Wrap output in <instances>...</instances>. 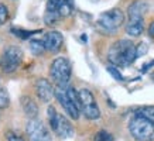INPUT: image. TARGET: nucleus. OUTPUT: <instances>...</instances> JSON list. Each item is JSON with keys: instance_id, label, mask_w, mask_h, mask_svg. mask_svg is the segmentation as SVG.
<instances>
[{"instance_id": "obj_18", "label": "nucleus", "mask_w": 154, "mask_h": 141, "mask_svg": "<svg viewBox=\"0 0 154 141\" xmlns=\"http://www.w3.org/2000/svg\"><path fill=\"white\" fill-rule=\"evenodd\" d=\"M10 103V98H9V93L5 88H0V110H3L9 106Z\"/></svg>"}, {"instance_id": "obj_16", "label": "nucleus", "mask_w": 154, "mask_h": 141, "mask_svg": "<svg viewBox=\"0 0 154 141\" xmlns=\"http://www.w3.org/2000/svg\"><path fill=\"white\" fill-rule=\"evenodd\" d=\"M134 114L146 118V120H149L150 123L154 124V106H143V107L137 109Z\"/></svg>"}, {"instance_id": "obj_21", "label": "nucleus", "mask_w": 154, "mask_h": 141, "mask_svg": "<svg viewBox=\"0 0 154 141\" xmlns=\"http://www.w3.org/2000/svg\"><path fill=\"white\" fill-rule=\"evenodd\" d=\"M107 72H109V74H110V75H112L115 79H117V80H125V78L122 76V74L116 69V68H115V66L109 65V66H107Z\"/></svg>"}, {"instance_id": "obj_23", "label": "nucleus", "mask_w": 154, "mask_h": 141, "mask_svg": "<svg viewBox=\"0 0 154 141\" xmlns=\"http://www.w3.org/2000/svg\"><path fill=\"white\" fill-rule=\"evenodd\" d=\"M16 35H20L21 38H27L30 35H33L34 33H37V31H23V30H11Z\"/></svg>"}, {"instance_id": "obj_25", "label": "nucleus", "mask_w": 154, "mask_h": 141, "mask_svg": "<svg viewBox=\"0 0 154 141\" xmlns=\"http://www.w3.org/2000/svg\"><path fill=\"white\" fill-rule=\"evenodd\" d=\"M149 35H150L151 38H154V21L149 26Z\"/></svg>"}, {"instance_id": "obj_12", "label": "nucleus", "mask_w": 154, "mask_h": 141, "mask_svg": "<svg viewBox=\"0 0 154 141\" xmlns=\"http://www.w3.org/2000/svg\"><path fill=\"white\" fill-rule=\"evenodd\" d=\"M62 42H64L62 34L58 33V31H48V33L44 35V40H42L44 48L50 52L60 51L61 47H62Z\"/></svg>"}, {"instance_id": "obj_7", "label": "nucleus", "mask_w": 154, "mask_h": 141, "mask_svg": "<svg viewBox=\"0 0 154 141\" xmlns=\"http://www.w3.org/2000/svg\"><path fill=\"white\" fill-rule=\"evenodd\" d=\"M71 64L64 56L55 58L50 68V76L57 85H68L71 79Z\"/></svg>"}, {"instance_id": "obj_19", "label": "nucleus", "mask_w": 154, "mask_h": 141, "mask_svg": "<svg viewBox=\"0 0 154 141\" xmlns=\"http://www.w3.org/2000/svg\"><path fill=\"white\" fill-rule=\"evenodd\" d=\"M115 138H113V136L110 134L109 131H106V130H100V131L96 133V136H95L94 141H113Z\"/></svg>"}, {"instance_id": "obj_3", "label": "nucleus", "mask_w": 154, "mask_h": 141, "mask_svg": "<svg viewBox=\"0 0 154 141\" xmlns=\"http://www.w3.org/2000/svg\"><path fill=\"white\" fill-rule=\"evenodd\" d=\"M72 10H74L72 0H48L45 14H44V21L48 26L55 24L61 17L69 16Z\"/></svg>"}, {"instance_id": "obj_17", "label": "nucleus", "mask_w": 154, "mask_h": 141, "mask_svg": "<svg viewBox=\"0 0 154 141\" xmlns=\"http://www.w3.org/2000/svg\"><path fill=\"white\" fill-rule=\"evenodd\" d=\"M30 48H31V52H33L34 55H41L42 52L45 51L41 40H31L30 41Z\"/></svg>"}, {"instance_id": "obj_1", "label": "nucleus", "mask_w": 154, "mask_h": 141, "mask_svg": "<svg viewBox=\"0 0 154 141\" xmlns=\"http://www.w3.org/2000/svg\"><path fill=\"white\" fill-rule=\"evenodd\" d=\"M136 58V45L129 40L116 41L107 54V59L115 68H126L134 62Z\"/></svg>"}, {"instance_id": "obj_4", "label": "nucleus", "mask_w": 154, "mask_h": 141, "mask_svg": "<svg viewBox=\"0 0 154 141\" xmlns=\"http://www.w3.org/2000/svg\"><path fill=\"white\" fill-rule=\"evenodd\" d=\"M129 131L136 141H154V124L137 114L129 122Z\"/></svg>"}, {"instance_id": "obj_20", "label": "nucleus", "mask_w": 154, "mask_h": 141, "mask_svg": "<svg viewBox=\"0 0 154 141\" xmlns=\"http://www.w3.org/2000/svg\"><path fill=\"white\" fill-rule=\"evenodd\" d=\"M9 20V10L5 4H0V26H3Z\"/></svg>"}, {"instance_id": "obj_5", "label": "nucleus", "mask_w": 154, "mask_h": 141, "mask_svg": "<svg viewBox=\"0 0 154 141\" xmlns=\"http://www.w3.org/2000/svg\"><path fill=\"white\" fill-rule=\"evenodd\" d=\"M48 122H50L52 131L60 138H71L74 136V127L71 122L65 116L57 112L55 107H52V106L48 107Z\"/></svg>"}, {"instance_id": "obj_6", "label": "nucleus", "mask_w": 154, "mask_h": 141, "mask_svg": "<svg viewBox=\"0 0 154 141\" xmlns=\"http://www.w3.org/2000/svg\"><path fill=\"white\" fill-rule=\"evenodd\" d=\"M23 58L24 54L21 48L16 47V45H10V47L5 48V51L0 56V68L6 74H11L21 65Z\"/></svg>"}, {"instance_id": "obj_2", "label": "nucleus", "mask_w": 154, "mask_h": 141, "mask_svg": "<svg viewBox=\"0 0 154 141\" xmlns=\"http://www.w3.org/2000/svg\"><path fill=\"white\" fill-rule=\"evenodd\" d=\"M54 96L71 118H74V120L79 118L81 109L78 92L71 85H57V88L54 89Z\"/></svg>"}, {"instance_id": "obj_14", "label": "nucleus", "mask_w": 154, "mask_h": 141, "mask_svg": "<svg viewBox=\"0 0 154 141\" xmlns=\"http://www.w3.org/2000/svg\"><path fill=\"white\" fill-rule=\"evenodd\" d=\"M21 106H23L24 113L27 114L28 117L34 118L38 114V106L31 98H28V96H23V98H21Z\"/></svg>"}, {"instance_id": "obj_15", "label": "nucleus", "mask_w": 154, "mask_h": 141, "mask_svg": "<svg viewBox=\"0 0 154 141\" xmlns=\"http://www.w3.org/2000/svg\"><path fill=\"white\" fill-rule=\"evenodd\" d=\"M146 7L147 6L144 4V2H140V0L131 3L129 7V17H144V13L147 10Z\"/></svg>"}, {"instance_id": "obj_10", "label": "nucleus", "mask_w": 154, "mask_h": 141, "mask_svg": "<svg viewBox=\"0 0 154 141\" xmlns=\"http://www.w3.org/2000/svg\"><path fill=\"white\" fill-rule=\"evenodd\" d=\"M26 131H27V137L30 141H52L51 134L47 130V127L37 118H31L28 122Z\"/></svg>"}, {"instance_id": "obj_13", "label": "nucleus", "mask_w": 154, "mask_h": 141, "mask_svg": "<svg viewBox=\"0 0 154 141\" xmlns=\"http://www.w3.org/2000/svg\"><path fill=\"white\" fill-rule=\"evenodd\" d=\"M144 30V19L143 17H129L126 26V33L131 37H139Z\"/></svg>"}, {"instance_id": "obj_8", "label": "nucleus", "mask_w": 154, "mask_h": 141, "mask_svg": "<svg viewBox=\"0 0 154 141\" xmlns=\"http://www.w3.org/2000/svg\"><path fill=\"white\" fill-rule=\"evenodd\" d=\"M78 99H79V109L85 114V117L89 120H96L100 117V110L95 100L94 93L89 89H81L78 92Z\"/></svg>"}, {"instance_id": "obj_9", "label": "nucleus", "mask_w": 154, "mask_h": 141, "mask_svg": "<svg viewBox=\"0 0 154 141\" xmlns=\"http://www.w3.org/2000/svg\"><path fill=\"white\" fill-rule=\"evenodd\" d=\"M123 23H125V14L120 9H112L109 11H105L99 17V26L109 33L116 31Z\"/></svg>"}, {"instance_id": "obj_22", "label": "nucleus", "mask_w": 154, "mask_h": 141, "mask_svg": "<svg viewBox=\"0 0 154 141\" xmlns=\"http://www.w3.org/2000/svg\"><path fill=\"white\" fill-rule=\"evenodd\" d=\"M6 138H7V141H24L23 137L20 136V134H17V133H14V131H7Z\"/></svg>"}, {"instance_id": "obj_11", "label": "nucleus", "mask_w": 154, "mask_h": 141, "mask_svg": "<svg viewBox=\"0 0 154 141\" xmlns=\"http://www.w3.org/2000/svg\"><path fill=\"white\" fill-rule=\"evenodd\" d=\"M35 93H37L38 99L44 102V103H48L52 98H54V86L51 85V82L47 79H38L35 82Z\"/></svg>"}, {"instance_id": "obj_24", "label": "nucleus", "mask_w": 154, "mask_h": 141, "mask_svg": "<svg viewBox=\"0 0 154 141\" xmlns=\"http://www.w3.org/2000/svg\"><path fill=\"white\" fill-rule=\"evenodd\" d=\"M146 52H147V45H146L144 42H141L139 47H136V56L144 55Z\"/></svg>"}]
</instances>
